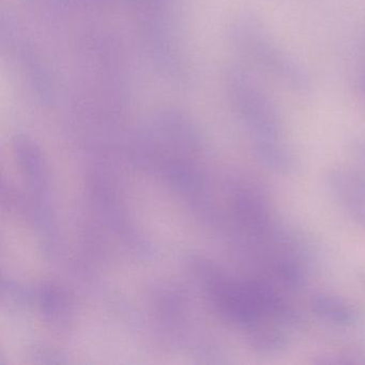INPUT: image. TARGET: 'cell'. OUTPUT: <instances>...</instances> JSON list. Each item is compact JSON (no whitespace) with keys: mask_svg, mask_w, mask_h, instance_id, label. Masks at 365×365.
I'll return each instance as SVG.
<instances>
[{"mask_svg":"<svg viewBox=\"0 0 365 365\" xmlns=\"http://www.w3.org/2000/svg\"><path fill=\"white\" fill-rule=\"evenodd\" d=\"M230 93L260 163L275 174H292L298 168V160L286 138L279 108L268 91L255 76L237 70L230 76Z\"/></svg>","mask_w":365,"mask_h":365,"instance_id":"cell-1","label":"cell"},{"mask_svg":"<svg viewBox=\"0 0 365 365\" xmlns=\"http://www.w3.org/2000/svg\"><path fill=\"white\" fill-rule=\"evenodd\" d=\"M240 43L252 63L279 84L294 91H305L311 86L302 65L259 24H245L241 29Z\"/></svg>","mask_w":365,"mask_h":365,"instance_id":"cell-2","label":"cell"},{"mask_svg":"<svg viewBox=\"0 0 365 365\" xmlns=\"http://www.w3.org/2000/svg\"><path fill=\"white\" fill-rule=\"evenodd\" d=\"M326 187L335 202L354 217L365 210V177L344 166L331 168L324 178Z\"/></svg>","mask_w":365,"mask_h":365,"instance_id":"cell-3","label":"cell"},{"mask_svg":"<svg viewBox=\"0 0 365 365\" xmlns=\"http://www.w3.org/2000/svg\"><path fill=\"white\" fill-rule=\"evenodd\" d=\"M311 307L318 317L335 326L352 327L360 319V314L351 302L329 292L312 296Z\"/></svg>","mask_w":365,"mask_h":365,"instance_id":"cell-4","label":"cell"},{"mask_svg":"<svg viewBox=\"0 0 365 365\" xmlns=\"http://www.w3.org/2000/svg\"><path fill=\"white\" fill-rule=\"evenodd\" d=\"M281 324H259L250 330L252 346L266 354H279L289 345V336Z\"/></svg>","mask_w":365,"mask_h":365,"instance_id":"cell-5","label":"cell"},{"mask_svg":"<svg viewBox=\"0 0 365 365\" xmlns=\"http://www.w3.org/2000/svg\"><path fill=\"white\" fill-rule=\"evenodd\" d=\"M356 85H358L359 91L365 98V65L359 70L358 76H356Z\"/></svg>","mask_w":365,"mask_h":365,"instance_id":"cell-6","label":"cell"},{"mask_svg":"<svg viewBox=\"0 0 365 365\" xmlns=\"http://www.w3.org/2000/svg\"><path fill=\"white\" fill-rule=\"evenodd\" d=\"M354 220H356L359 224H361V225L365 227V210L356 215V217H354Z\"/></svg>","mask_w":365,"mask_h":365,"instance_id":"cell-7","label":"cell"},{"mask_svg":"<svg viewBox=\"0 0 365 365\" xmlns=\"http://www.w3.org/2000/svg\"><path fill=\"white\" fill-rule=\"evenodd\" d=\"M356 151L360 153L361 157L364 158L365 159V144L358 145V147H356Z\"/></svg>","mask_w":365,"mask_h":365,"instance_id":"cell-8","label":"cell"},{"mask_svg":"<svg viewBox=\"0 0 365 365\" xmlns=\"http://www.w3.org/2000/svg\"><path fill=\"white\" fill-rule=\"evenodd\" d=\"M361 279H362L363 284L365 285V274L361 275Z\"/></svg>","mask_w":365,"mask_h":365,"instance_id":"cell-9","label":"cell"}]
</instances>
